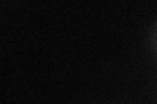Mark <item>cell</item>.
Returning a JSON list of instances; mask_svg holds the SVG:
<instances>
[{
	"label": "cell",
	"mask_w": 157,
	"mask_h": 104,
	"mask_svg": "<svg viewBox=\"0 0 157 104\" xmlns=\"http://www.w3.org/2000/svg\"><path fill=\"white\" fill-rule=\"evenodd\" d=\"M151 44L157 53V22H156L153 30H152V34H151Z\"/></svg>",
	"instance_id": "6da1fadb"
}]
</instances>
